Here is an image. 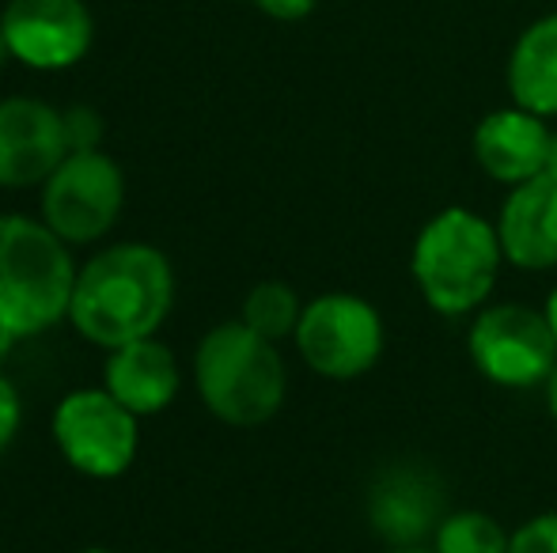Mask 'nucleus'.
<instances>
[{"label": "nucleus", "mask_w": 557, "mask_h": 553, "mask_svg": "<svg viewBox=\"0 0 557 553\" xmlns=\"http://www.w3.org/2000/svg\"><path fill=\"white\" fill-rule=\"evenodd\" d=\"M391 553H436V550H425V546H395Z\"/></svg>", "instance_id": "nucleus-26"}, {"label": "nucleus", "mask_w": 557, "mask_h": 553, "mask_svg": "<svg viewBox=\"0 0 557 553\" xmlns=\"http://www.w3.org/2000/svg\"><path fill=\"white\" fill-rule=\"evenodd\" d=\"M20 420H23V399L12 379L0 372V455L12 448L15 432H20Z\"/></svg>", "instance_id": "nucleus-20"}, {"label": "nucleus", "mask_w": 557, "mask_h": 553, "mask_svg": "<svg viewBox=\"0 0 557 553\" xmlns=\"http://www.w3.org/2000/svg\"><path fill=\"white\" fill-rule=\"evenodd\" d=\"M508 553H557V512L531 516L523 527H516Z\"/></svg>", "instance_id": "nucleus-19"}, {"label": "nucleus", "mask_w": 557, "mask_h": 553, "mask_svg": "<svg viewBox=\"0 0 557 553\" xmlns=\"http://www.w3.org/2000/svg\"><path fill=\"white\" fill-rule=\"evenodd\" d=\"M125 209L122 163L103 148L69 152L38 186V216L69 247H91L114 231Z\"/></svg>", "instance_id": "nucleus-5"}, {"label": "nucleus", "mask_w": 557, "mask_h": 553, "mask_svg": "<svg viewBox=\"0 0 557 553\" xmlns=\"http://www.w3.org/2000/svg\"><path fill=\"white\" fill-rule=\"evenodd\" d=\"M175 307V269L152 243H111L76 274L69 326L99 349L156 338Z\"/></svg>", "instance_id": "nucleus-1"}, {"label": "nucleus", "mask_w": 557, "mask_h": 553, "mask_svg": "<svg viewBox=\"0 0 557 553\" xmlns=\"http://www.w3.org/2000/svg\"><path fill=\"white\" fill-rule=\"evenodd\" d=\"M505 266L497 224L474 209H444L429 216L413 239L410 274L421 300L447 318L474 315L490 303Z\"/></svg>", "instance_id": "nucleus-3"}, {"label": "nucleus", "mask_w": 557, "mask_h": 553, "mask_svg": "<svg viewBox=\"0 0 557 553\" xmlns=\"http://www.w3.org/2000/svg\"><path fill=\"white\" fill-rule=\"evenodd\" d=\"M194 387L216 420L255 428L281 414L288 368L277 341L250 330L243 318L221 323L194 349Z\"/></svg>", "instance_id": "nucleus-4"}, {"label": "nucleus", "mask_w": 557, "mask_h": 553, "mask_svg": "<svg viewBox=\"0 0 557 553\" xmlns=\"http://www.w3.org/2000/svg\"><path fill=\"white\" fill-rule=\"evenodd\" d=\"M69 155L65 114L35 96L0 99V190H35Z\"/></svg>", "instance_id": "nucleus-10"}, {"label": "nucleus", "mask_w": 557, "mask_h": 553, "mask_svg": "<svg viewBox=\"0 0 557 553\" xmlns=\"http://www.w3.org/2000/svg\"><path fill=\"white\" fill-rule=\"evenodd\" d=\"M546 171H550V175H557V134L550 140V160H546Z\"/></svg>", "instance_id": "nucleus-25"}, {"label": "nucleus", "mask_w": 557, "mask_h": 553, "mask_svg": "<svg viewBox=\"0 0 557 553\" xmlns=\"http://www.w3.org/2000/svg\"><path fill=\"white\" fill-rule=\"evenodd\" d=\"M505 84L516 106L557 118V12L539 15L520 30L505 65Z\"/></svg>", "instance_id": "nucleus-15"}, {"label": "nucleus", "mask_w": 557, "mask_h": 553, "mask_svg": "<svg viewBox=\"0 0 557 553\" xmlns=\"http://www.w3.org/2000/svg\"><path fill=\"white\" fill-rule=\"evenodd\" d=\"M546 406H550V417H554V425H557V364H554L550 379H546Z\"/></svg>", "instance_id": "nucleus-22"}, {"label": "nucleus", "mask_w": 557, "mask_h": 553, "mask_svg": "<svg viewBox=\"0 0 557 553\" xmlns=\"http://www.w3.org/2000/svg\"><path fill=\"white\" fill-rule=\"evenodd\" d=\"M497 236L505 247V262L516 269L546 274L557 269V175L528 178L512 186L497 216Z\"/></svg>", "instance_id": "nucleus-13"}, {"label": "nucleus", "mask_w": 557, "mask_h": 553, "mask_svg": "<svg viewBox=\"0 0 557 553\" xmlns=\"http://www.w3.org/2000/svg\"><path fill=\"white\" fill-rule=\"evenodd\" d=\"M543 315H546V323H550V330H554V338H557V288L550 296H546V307H543Z\"/></svg>", "instance_id": "nucleus-23"}, {"label": "nucleus", "mask_w": 557, "mask_h": 553, "mask_svg": "<svg viewBox=\"0 0 557 553\" xmlns=\"http://www.w3.org/2000/svg\"><path fill=\"white\" fill-rule=\"evenodd\" d=\"M300 315H304L300 296H296V288L285 285V280H258V285L243 296V311H239L243 323L270 341L293 338L296 326H300Z\"/></svg>", "instance_id": "nucleus-16"}, {"label": "nucleus", "mask_w": 557, "mask_h": 553, "mask_svg": "<svg viewBox=\"0 0 557 553\" xmlns=\"http://www.w3.org/2000/svg\"><path fill=\"white\" fill-rule=\"evenodd\" d=\"M0 23L12 61L35 73H65L96 42V20L84 0H8Z\"/></svg>", "instance_id": "nucleus-9"}, {"label": "nucleus", "mask_w": 557, "mask_h": 553, "mask_svg": "<svg viewBox=\"0 0 557 553\" xmlns=\"http://www.w3.org/2000/svg\"><path fill=\"white\" fill-rule=\"evenodd\" d=\"M474 368L508 391L546 387L557 364V338L546 315L528 303H485L467 330Z\"/></svg>", "instance_id": "nucleus-8"}, {"label": "nucleus", "mask_w": 557, "mask_h": 553, "mask_svg": "<svg viewBox=\"0 0 557 553\" xmlns=\"http://www.w3.org/2000/svg\"><path fill=\"white\" fill-rule=\"evenodd\" d=\"M50 432L61 458L91 481L122 478L140 451V417L107 387L69 391L53 410Z\"/></svg>", "instance_id": "nucleus-7"}, {"label": "nucleus", "mask_w": 557, "mask_h": 553, "mask_svg": "<svg viewBox=\"0 0 557 553\" xmlns=\"http://www.w3.org/2000/svg\"><path fill=\"white\" fill-rule=\"evenodd\" d=\"M255 8L277 23H300L315 12V0H255Z\"/></svg>", "instance_id": "nucleus-21"}, {"label": "nucleus", "mask_w": 557, "mask_h": 553, "mask_svg": "<svg viewBox=\"0 0 557 553\" xmlns=\"http://www.w3.org/2000/svg\"><path fill=\"white\" fill-rule=\"evenodd\" d=\"M76 553H117V550H107V546H88V550H76Z\"/></svg>", "instance_id": "nucleus-27"}, {"label": "nucleus", "mask_w": 557, "mask_h": 553, "mask_svg": "<svg viewBox=\"0 0 557 553\" xmlns=\"http://www.w3.org/2000/svg\"><path fill=\"white\" fill-rule=\"evenodd\" d=\"M296 353L315 376L349 384L380 364L387 330L383 315L352 292H323L304 303L300 326H296Z\"/></svg>", "instance_id": "nucleus-6"}, {"label": "nucleus", "mask_w": 557, "mask_h": 553, "mask_svg": "<svg viewBox=\"0 0 557 553\" xmlns=\"http://www.w3.org/2000/svg\"><path fill=\"white\" fill-rule=\"evenodd\" d=\"M65 114V140H69V152H88V148H99L103 144V134H107V122L96 106L88 103H76L69 106Z\"/></svg>", "instance_id": "nucleus-18"}, {"label": "nucleus", "mask_w": 557, "mask_h": 553, "mask_svg": "<svg viewBox=\"0 0 557 553\" xmlns=\"http://www.w3.org/2000/svg\"><path fill=\"white\" fill-rule=\"evenodd\" d=\"M550 140L554 129L546 126V118L512 103L500 106V111H490L478 122L474 160L493 183L512 190V186L543 175L546 160H550Z\"/></svg>", "instance_id": "nucleus-12"}, {"label": "nucleus", "mask_w": 557, "mask_h": 553, "mask_svg": "<svg viewBox=\"0 0 557 553\" xmlns=\"http://www.w3.org/2000/svg\"><path fill=\"white\" fill-rule=\"evenodd\" d=\"M512 535L490 516V512H451L441 519L433 535V550L436 553H508Z\"/></svg>", "instance_id": "nucleus-17"}, {"label": "nucleus", "mask_w": 557, "mask_h": 553, "mask_svg": "<svg viewBox=\"0 0 557 553\" xmlns=\"http://www.w3.org/2000/svg\"><path fill=\"white\" fill-rule=\"evenodd\" d=\"M103 387L137 417L163 414L183 387L175 349L163 345L160 338H140L129 345L107 349Z\"/></svg>", "instance_id": "nucleus-14"}, {"label": "nucleus", "mask_w": 557, "mask_h": 553, "mask_svg": "<svg viewBox=\"0 0 557 553\" xmlns=\"http://www.w3.org/2000/svg\"><path fill=\"white\" fill-rule=\"evenodd\" d=\"M368 519L391 546H421L444 519V486L421 466H391L375 478Z\"/></svg>", "instance_id": "nucleus-11"}, {"label": "nucleus", "mask_w": 557, "mask_h": 553, "mask_svg": "<svg viewBox=\"0 0 557 553\" xmlns=\"http://www.w3.org/2000/svg\"><path fill=\"white\" fill-rule=\"evenodd\" d=\"M76 274L73 247L42 216L0 213V330L8 338L27 341L69 323Z\"/></svg>", "instance_id": "nucleus-2"}, {"label": "nucleus", "mask_w": 557, "mask_h": 553, "mask_svg": "<svg viewBox=\"0 0 557 553\" xmlns=\"http://www.w3.org/2000/svg\"><path fill=\"white\" fill-rule=\"evenodd\" d=\"M12 61V46H8V35H4V23H0V68Z\"/></svg>", "instance_id": "nucleus-24"}]
</instances>
